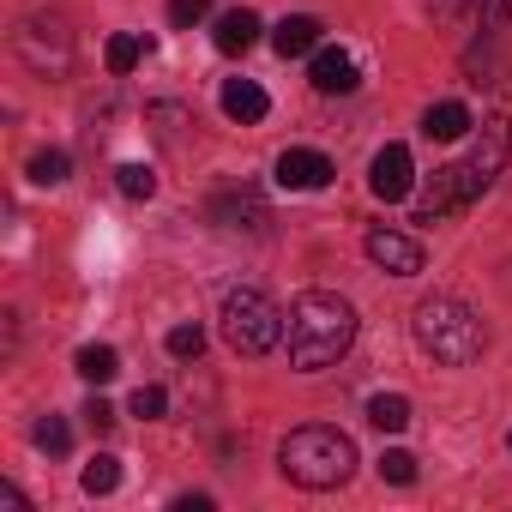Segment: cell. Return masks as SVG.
<instances>
[{"mask_svg":"<svg viewBox=\"0 0 512 512\" xmlns=\"http://www.w3.org/2000/svg\"><path fill=\"white\" fill-rule=\"evenodd\" d=\"M356 344V308L338 290H302L290 302V362L302 374L344 362Z\"/></svg>","mask_w":512,"mask_h":512,"instance_id":"cell-1","label":"cell"},{"mask_svg":"<svg viewBox=\"0 0 512 512\" xmlns=\"http://www.w3.org/2000/svg\"><path fill=\"white\" fill-rule=\"evenodd\" d=\"M278 470H284L296 488H344L350 470H356V440H350L344 428L308 422V428L284 434V446H278Z\"/></svg>","mask_w":512,"mask_h":512,"instance_id":"cell-2","label":"cell"},{"mask_svg":"<svg viewBox=\"0 0 512 512\" xmlns=\"http://www.w3.org/2000/svg\"><path fill=\"white\" fill-rule=\"evenodd\" d=\"M410 326H416V344H422L440 368H470V362L482 356V344H488L476 308H464L458 296H428Z\"/></svg>","mask_w":512,"mask_h":512,"instance_id":"cell-3","label":"cell"},{"mask_svg":"<svg viewBox=\"0 0 512 512\" xmlns=\"http://www.w3.org/2000/svg\"><path fill=\"white\" fill-rule=\"evenodd\" d=\"M284 320L290 314H278V302L266 290H229L223 296V338L235 356H272L284 344Z\"/></svg>","mask_w":512,"mask_h":512,"instance_id":"cell-4","label":"cell"},{"mask_svg":"<svg viewBox=\"0 0 512 512\" xmlns=\"http://www.w3.org/2000/svg\"><path fill=\"white\" fill-rule=\"evenodd\" d=\"M19 55H25L37 73H67V61H73V37H67L61 19H31V25L19 31Z\"/></svg>","mask_w":512,"mask_h":512,"instance_id":"cell-5","label":"cell"},{"mask_svg":"<svg viewBox=\"0 0 512 512\" xmlns=\"http://www.w3.org/2000/svg\"><path fill=\"white\" fill-rule=\"evenodd\" d=\"M500 163H506V127H500V121H488V127H482V139L470 145V157L458 163V181H464V199H476V193H488V187H494V175H500Z\"/></svg>","mask_w":512,"mask_h":512,"instance_id":"cell-6","label":"cell"},{"mask_svg":"<svg viewBox=\"0 0 512 512\" xmlns=\"http://www.w3.org/2000/svg\"><path fill=\"white\" fill-rule=\"evenodd\" d=\"M368 260L380 266V272H392V278H416L422 272V241L416 235H404V229H368Z\"/></svg>","mask_w":512,"mask_h":512,"instance_id":"cell-7","label":"cell"},{"mask_svg":"<svg viewBox=\"0 0 512 512\" xmlns=\"http://www.w3.org/2000/svg\"><path fill=\"white\" fill-rule=\"evenodd\" d=\"M332 157L326 151H308V145H290L284 157H278V187H290V193H320V187H332Z\"/></svg>","mask_w":512,"mask_h":512,"instance_id":"cell-8","label":"cell"},{"mask_svg":"<svg viewBox=\"0 0 512 512\" xmlns=\"http://www.w3.org/2000/svg\"><path fill=\"white\" fill-rule=\"evenodd\" d=\"M368 187H374V199H404L410 187H416V163H410V145H380L374 151V163H368Z\"/></svg>","mask_w":512,"mask_h":512,"instance_id":"cell-9","label":"cell"},{"mask_svg":"<svg viewBox=\"0 0 512 512\" xmlns=\"http://www.w3.org/2000/svg\"><path fill=\"white\" fill-rule=\"evenodd\" d=\"M308 79H314V91H326V97H350V91L362 85V73H356V55H350V49H332V43H320V49H314V67H308Z\"/></svg>","mask_w":512,"mask_h":512,"instance_id":"cell-10","label":"cell"},{"mask_svg":"<svg viewBox=\"0 0 512 512\" xmlns=\"http://www.w3.org/2000/svg\"><path fill=\"white\" fill-rule=\"evenodd\" d=\"M211 217H217L223 229H266V199L253 193V187H223V193L211 199Z\"/></svg>","mask_w":512,"mask_h":512,"instance_id":"cell-11","label":"cell"},{"mask_svg":"<svg viewBox=\"0 0 512 512\" xmlns=\"http://www.w3.org/2000/svg\"><path fill=\"white\" fill-rule=\"evenodd\" d=\"M458 205H470V199H464L458 169H434V175H428V187L416 193V223H440V217H446V211H458Z\"/></svg>","mask_w":512,"mask_h":512,"instance_id":"cell-12","label":"cell"},{"mask_svg":"<svg viewBox=\"0 0 512 512\" xmlns=\"http://www.w3.org/2000/svg\"><path fill=\"white\" fill-rule=\"evenodd\" d=\"M211 43H217V55H247L253 43H260V13L229 7V13L211 25Z\"/></svg>","mask_w":512,"mask_h":512,"instance_id":"cell-13","label":"cell"},{"mask_svg":"<svg viewBox=\"0 0 512 512\" xmlns=\"http://www.w3.org/2000/svg\"><path fill=\"white\" fill-rule=\"evenodd\" d=\"M326 43V25L320 19H308V13H290L278 31H272V49L284 55V61H296V55H314Z\"/></svg>","mask_w":512,"mask_h":512,"instance_id":"cell-14","label":"cell"},{"mask_svg":"<svg viewBox=\"0 0 512 512\" xmlns=\"http://www.w3.org/2000/svg\"><path fill=\"white\" fill-rule=\"evenodd\" d=\"M266 109H272V97L253 85V79H229V85H223V115H229V121L253 127V121H266Z\"/></svg>","mask_w":512,"mask_h":512,"instance_id":"cell-15","label":"cell"},{"mask_svg":"<svg viewBox=\"0 0 512 512\" xmlns=\"http://www.w3.org/2000/svg\"><path fill=\"white\" fill-rule=\"evenodd\" d=\"M470 127H476V121H470L464 103H434V109L422 115V133H428V139H464Z\"/></svg>","mask_w":512,"mask_h":512,"instance_id":"cell-16","label":"cell"},{"mask_svg":"<svg viewBox=\"0 0 512 512\" xmlns=\"http://www.w3.org/2000/svg\"><path fill=\"white\" fill-rule=\"evenodd\" d=\"M368 422H374L380 434H404V428H410V398H404V392H374V398H368Z\"/></svg>","mask_w":512,"mask_h":512,"instance_id":"cell-17","label":"cell"},{"mask_svg":"<svg viewBox=\"0 0 512 512\" xmlns=\"http://www.w3.org/2000/svg\"><path fill=\"white\" fill-rule=\"evenodd\" d=\"M73 368H79L91 386H109V380L121 374V356H115V344H85V350L73 356Z\"/></svg>","mask_w":512,"mask_h":512,"instance_id":"cell-18","label":"cell"},{"mask_svg":"<svg viewBox=\"0 0 512 512\" xmlns=\"http://www.w3.org/2000/svg\"><path fill=\"white\" fill-rule=\"evenodd\" d=\"M145 49H151L145 37H133V31H121V37H109V49H103V61H109V73L121 79V73H133V67L145 61Z\"/></svg>","mask_w":512,"mask_h":512,"instance_id":"cell-19","label":"cell"},{"mask_svg":"<svg viewBox=\"0 0 512 512\" xmlns=\"http://www.w3.org/2000/svg\"><path fill=\"white\" fill-rule=\"evenodd\" d=\"M79 482H85V494H115V488H121V458H115V452H97Z\"/></svg>","mask_w":512,"mask_h":512,"instance_id":"cell-20","label":"cell"},{"mask_svg":"<svg viewBox=\"0 0 512 512\" xmlns=\"http://www.w3.org/2000/svg\"><path fill=\"white\" fill-rule=\"evenodd\" d=\"M115 187H121L127 199H151V193H157V169H151V163H121V169H115Z\"/></svg>","mask_w":512,"mask_h":512,"instance_id":"cell-21","label":"cell"},{"mask_svg":"<svg viewBox=\"0 0 512 512\" xmlns=\"http://www.w3.org/2000/svg\"><path fill=\"white\" fill-rule=\"evenodd\" d=\"M67 169H73L67 151H37V157H31V181H37V187H61Z\"/></svg>","mask_w":512,"mask_h":512,"instance_id":"cell-22","label":"cell"},{"mask_svg":"<svg viewBox=\"0 0 512 512\" xmlns=\"http://www.w3.org/2000/svg\"><path fill=\"white\" fill-rule=\"evenodd\" d=\"M31 440H37L43 452H67V446H73V428H67L61 416H43V422L31 428Z\"/></svg>","mask_w":512,"mask_h":512,"instance_id":"cell-23","label":"cell"},{"mask_svg":"<svg viewBox=\"0 0 512 512\" xmlns=\"http://www.w3.org/2000/svg\"><path fill=\"white\" fill-rule=\"evenodd\" d=\"M380 482L410 488V482H416V458H410V452H398V446H392V452H380Z\"/></svg>","mask_w":512,"mask_h":512,"instance_id":"cell-24","label":"cell"},{"mask_svg":"<svg viewBox=\"0 0 512 512\" xmlns=\"http://www.w3.org/2000/svg\"><path fill=\"white\" fill-rule=\"evenodd\" d=\"M163 344H169V356H181V362H187V356H199V350H205V332H199V326H175Z\"/></svg>","mask_w":512,"mask_h":512,"instance_id":"cell-25","label":"cell"},{"mask_svg":"<svg viewBox=\"0 0 512 512\" xmlns=\"http://www.w3.org/2000/svg\"><path fill=\"white\" fill-rule=\"evenodd\" d=\"M169 410V398H163V386H139L133 392V416H145V422H157Z\"/></svg>","mask_w":512,"mask_h":512,"instance_id":"cell-26","label":"cell"},{"mask_svg":"<svg viewBox=\"0 0 512 512\" xmlns=\"http://www.w3.org/2000/svg\"><path fill=\"white\" fill-rule=\"evenodd\" d=\"M205 7H211V0H169V25H181V31H187V25H199V19H205Z\"/></svg>","mask_w":512,"mask_h":512,"instance_id":"cell-27","label":"cell"},{"mask_svg":"<svg viewBox=\"0 0 512 512\" xmlns=\"http://www.w3.org/2000/svg\"><path fill=\"white\" fill-rule=\"evenodd\" d=\"M85 422H91V428L103 434V428H115V410H109L103 398H91V404H85Z\"/></svg>","mask_w":512,"mask_h":512,"instance_id":"cell-28","label":"cell"},{"mask_svg":"<svg viewBox=\"0 0 512 512\" xmlns=\"http://www.w3.org/2000/svg\"><path fill=\"white\" fill-rule=\"evenodd\" d=\"M482 7H488V0H440L446 19H464V13H482Z\"/></svg>","mask_w":512,"mask_h":512,"instance_id":"cell-29","label":"cell"},{"mask_svg":"<svg viewBox=\"0 0 512 512\" xmlns=\"http://www.w3.org/2000/svg\"><path fill=\"white\" fill-rule=\"evenodd\" d=\"M175 512H211V494H181Z\"/></svg>","mask_w":512,"mask_h":512,"instance_id":"cell-30","label":"cell"},{"mask_svg":"<svg viewBox=\"0 0 512 512\" xmlns=\"http://www.w3.org/2000/svg\"><path fill=\"white\" fill-rule=\"evenodd\" d=\"M506 452H512V434H506Z\"/></svg>","mask_w":512,"mask_h":512,"instance_id":"cell-31","label":"cell"}]
</instances>
